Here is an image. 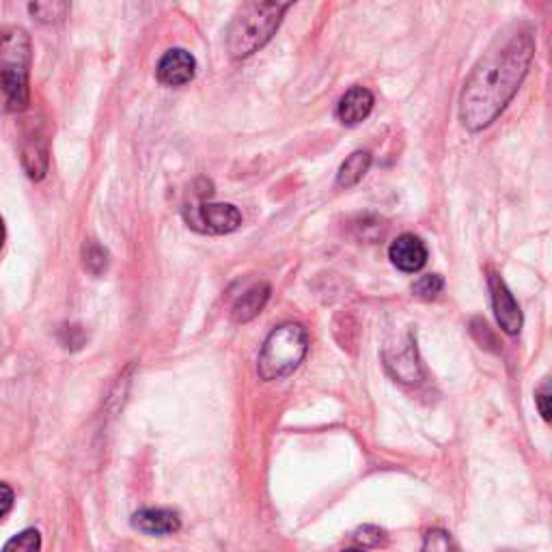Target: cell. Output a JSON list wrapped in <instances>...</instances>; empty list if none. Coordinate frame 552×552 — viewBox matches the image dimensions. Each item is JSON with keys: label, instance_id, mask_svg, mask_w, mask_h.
<instances>
[{"label": "cell", "instance_id": "23", "mask_svg": "<svg viewBox=\"0 0 552 552\" xmlns=\"http://www.w3.org/2000/svg\"><path fill=\"white\" fill-rule=\"evenodd\" d=\"M13 507V490L7 486V483L0 481V520H3Z\"/></svg>", "mask_w": 552, "mask_h": 552}, {"label": "cell", "instance_id": "15", "mask_svg": "<svg viewBox=\"0 0 552 552\" xmlns=\"http://www.w3.org/2000/svg\"><path fill=\"white\" fill-rule=\"evenodd\" d=\"M82 264H85V268L91 272V274H102L108 270V264H110V255L106 248L98 242H87L85 248H82Z\"/></svg>", "mask_w": 552, "mask_h": 552}, {"label": "cell", "instance_id": "7", "mask_svg": "<svg viewBox=\"0 0 552 552\" xmlns=\"http://www.w3.org/2000/svg\"><path fill=\"white\" fill-rule=\"evenodd\" d=\"M158 80L167 87H184L197 74V61L184 48H173L160 59L156 67Z\"/></svg>", "mask_w": 552, "mask_h": 552}, {"label": "cell", "instance_id": "24", "mask_svg": "<svg viewBox=\"0 0 552 552\" xmlns=\"http://www.w3.org/2000/svg\"><path fill=\"white\" fill-rule=\"evenodd\" d=\"M5 236H7L5 223H3V218H0V248H3V244H5Z\"/></svg>", "mask_w": 552, "mask_h": 552}, {"label": "cell", "instance_id": "25", "mask_svg": "<svg viewBox=\"0 0 552 552\" xmlns=\"http://www.w3.org/2000/svg\"><path fill=\"white\" fill-rule=\"evenodd\" d=\"M341 552H365V550H358V548H348V550H341Z\"/></svg>", "mask_w": 552, "mask_h": 552}, {"label": "cell", "instance_id": "9", "mask_svg": "<svg viewBox=\"0 0 552 552\" xmlns=\"http://www.w3.org/2000/svg\"><path fill=\"white\" fill-rule=\"evenodd\" d=\"M374 110V93L365 87H352L337 106V119L343 126H358Z\"/></svg>", "mask_w": 552, "mask_h": 552}, {"label": "cell", "instance_id": "1", "mask_svg": "<svg viewBox=\"0 0 552 552\" xmlns=\"http://www.w3.org/2000/svg\"><path fill=\"white\" fill-rule=\"evenodd\" d=\"M535 57L531 29L516 26L494 39L466 78L460 95V121L468 132L486 130L501 117L527 78Z\"/></svg>", "mask_w": 552, "mask_h": 552}, {"label": "cell", "instance_id": "18", "mask_svg": "<svg viewBox=\"0 0 552 552\" xmlns=\"http://www.w3.org/2000/svg\"><path fill=\"white\" fill-rule=\"evenodd\" d=\"M445 289V279L440 274H425L421 279L412 285L414 296H419L421 300H434L438 294Z\"/></svg>", "mask_w": 552, "mask_h": 552}, {"label": "cell", "instance_id": "22", "mask_svg": "<svg viewBox=\"0 0 552 552\" xmlns=\"http://www.w3.org/2000/svg\"><path fill=\"white\" fill-rule=\"evenodd\" d=\"M535 404H537V410H540V414H542V419L550 421V389H548V384H544L542 389L535 393Z\"/></svg>", "mask_w": 552, "mask_h": 552}, {"label": "cell", "instance_id": "14", "mask_svg": "<svg viewBox=\"0 0 552 552\" xmlns=\"http://www.w3.org/2000/svg\"><path fill=\"white\" fill-rule=\"evenodd\" d=\"M22 162L31 179L39 182L48 173V147L41 138L31 136L22 147Z\"/></svg>", "mask_w": 552, "mask_h": 552}, {"label": "cell", "instance_id": "6", "mask_svg": "<svg viewBox=\"0 0 552 552\" xmlns=\"http://www.w3.org/2000/svg\"><path fill=\"white\" fill-rule=\"evenodd\" d=\"M490 285V298H492V309L496 315V322H499L501 330L507 335H518L524 324V317L520 311V305L516 302L514 294L509 292L507 283L501 279L499 272H490L488 276Z\"/></svg>", "mask_w": 552, "mask_h": 552}, {"label": "cell", "instance_id": "20", "mask_svg": "<svg viewBox=\"0 0 552 552\" xmlns=\"http://www.w3.org/2000/svg\"><path fill=\"white\" fill-rule=\"evenodd\" d=\"M59 339L63 343V348H67V350H80L82 345H85V341H87V335H85V330H82L80 326L69 324V326H63L59 330Z\"/></svg>", "mask_w": 552, "mask_h": 552}, {"label": "cell", "instance_id": "8", "mask_svg": "<svg viewBox=\"0 0 552 552\" xmlns=\"http://www.w3.org/2000/svg\"><path fill=\"white\" fill-rule=\"evenodd\" d=\"M389 259L397 270L414 274L427 264V246L421 238L404 233L389 246Z\"/></svg>", "mask_w": 552, "mask_h": 552}, {"label": "cell", "instance_id": "5", "mask_svg": "<svg viewBox=\"0 0 552 552\" xmlns=\"http://www.w3.org/2000/svg\"><path fill=\"white\" fill-rule=\"evenodd\" d=\"M190 227H201L203 233H214V236H225L233 233L242 225V214L236 205L231 203H201L192 207V216H188Z\"/></svg>", "mask_w": 552, "mask_h": 552}, {"label": "cell", "instance_id": "3", "mask_svg": "<svg viewBox=\"0 0 552 552\" xmlns=\"http://www.w3.org/2000/svg\"><path fill=\"white\" fill-rule=\"evenodd\" d=\"M29 69L31 37L24 29L13 26L0 37V93L9 110L29 106Z\"/></svg>", "mask_w": 552, "mask_h": 552}, {"label": "cell", "instance_id": "12", "mask_svg": "<svg viewBox=\"0 0 552 552\" xmlns=\"http://www.w3.org/2000/svg\"><path fill=\"white\" fill-rule=\"evenodd\" d=\"M384 361H386L384 363L386 369H389L399 382L414 384V382H419L421 376H423L421 365H419V358H417V350H414L412 343H408L406 348L399 350L397 354L386 352L384 354Z\"/></svg>", "mask_w": 552, "mask_h": 552}, {"label": "cell", "instance_id": "10", "mask_svg": "<svg viewBox=\"0 0 552 552\" xmlns=\"http://www.w3.org/2000/svg\"><path fill=\"white\" fill-rule=\"evenodd\" d=\"M132 527L145 535H173L182 529V520L171 509H141L132 516Z\"/></svg>", "mask_w": 552, "mask_h": 552}, {"label": "cell", "instance_id": "21", "mask_svg": "<svg viewBox=\"0 0 552 552\" xmlns=\"http://www.w3.org/2000/svg\"><path fill=\"white\" fill-rule=\"evenodd\" d=\"M356 540L361 542V544H365V546H378V544H382L386 540V537H384L382 529L371 527V524H367V527L356 531Z\"/></svg>", "mask_w": 552, "mask_h": 552}, {"label": "cell", "instance_id": "13", "mask_svg": "<svg viewBox=\"0 0 552 552\" xmlns=\"http://www.w3.org/2000/svg\"><path fill=\"white\" fill-rule=\"evenodd\" d=\"M371 162H374V158H371L369 151H354V154L345 158V162L339 167L337 186L339 188L356 186L369 173Z\"/></svg>", "mask_w": 552, "mask_h": 552}, {"label": "cell", "instance_id": "16", "mask_svg": "<svg viewBox=\"0 0 552 552\" xmlns=\"http://www.w3.org/2000/svg\"><path fill=\"white\" fill-rule=\"evenodd\" d=\"M421 552H460V548L453 542V537L447 531L432 529L425 533Z\"/></svg>", "mask_w": 552, "mask_h": 552}, {"label": "cell", "instance_id": "11", "mask_svg": "<svg viewBox=\"0 0 552 552\" xmlns=\"http://www.w3.org/2000/svg\"><path fill=\"white\" fill-rule=\"evenodd\" d=\"M270 292H272V289H270L268 283H257L251 289H248V292H244L238 298L236 305H233V309H231L233 322H236V324H246V322L255 320V317L261 311H264V307L268 305Z\"/></svg>", "mask_w": 552, "mask_h": 552}, {"label": "cell", "instance_id": "19", "mask_svg": "<svg viewBox=\"0 0 552 552\" xmlns=\"http://www.w3.org/2000/svg\"><path fill=\"white\" fill-rule=\"evenodd\" d=\"M29 9H31V13H33V16L39 22L52 24V22L65 20L67 11H69V5L67 3H33Z\"/></svg>", "mask_w": 552, "mask_h": 552}, {"label": "cell", "instance_id": "2", "mask_svg": "<svg viewBox=\"0 0 552 552\" xmlns=\"http://www.w3.org/2000/svg\"><path fill=\"white\" fill-rule=\"evenodd\" d=\"M287 3H246L233 16L227 31V48L233 59H246L264 48L279 31Z\"/></svg>", "mask_w": 552, "mask_h": 552}, {"label": "cell", "instance_id": "17", "mask_svg": "<svg viewBox=\"0 0 552 552\" xmlns=\"http://www.w3.org/2000/svg\"><path fill=\"white\" fill-rule=\"evenodd\" d=\"M39 550H41V535L37 529H26L18 535H13L3 548V552H39Z\"/></svg>", "mask_w": 552, "mask_h": 552}, {"label": "cell", "instance_id": "4", "mask_svg": "<svg viewBox=\"0 0 552 552\" xmlns=\"http://www.w3.org/2000/svg\"><path fill=\"white\" fill-rule=\"evenodd\" d=\"M309 350V335L302 324H283L274 328L261 345L257 358V374L261 380L272 382L287 378L305 361Z\"/></svg>", "mask_w": 552, "mask_h": 552}]
</instances>
